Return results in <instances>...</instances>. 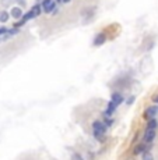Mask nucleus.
Here are the masks:
<instances>
[{
	"instance_id": "6ab92c4d",
	"label": "nucleus",
	"mask_w": 158,
	"mask_h": 160,
	"mask_svg": "<svg viewBox=\"0 0 158 160\" xmlns=\"http://www.w3.org/2000/svg\"><path fill=\"white\" fill-rule=\"evenodd\" d=\"M38 2H39V0H38Z\"/></svg>"
},
{
	"instance_id": "dca6fc26",
	"label": "nucleus",
	"mask_w": 158,
	"mask_h": 160,
	"mask_svg": "<svg viewBox=\"0 0 158 160\" xmlns=\"http://www.w3.org/2000/svg\"><path fill=\"white\" fill-rule=\"evenodd\" d=\"M154 102H157V103H158V96H155V97H154Z\"/></svg>"
},
{
	"instance_id": "f8f14e48",
	"label": "nucleus",
	"mask_w": 158,
	"mask_h": 160,
	"mask_svg": "<svg viewBox=\"0 0 158 160\" xmlns=\"http://www.w3.org/2000/svg\"><path fill=\"white\" fill-rule=\"evenodd\" d=\"M145 150V148L143 146V145H140V146H137L136 149H135V155H139V153H141V152H144Z\"/></svg>"
},
{
	"instance_id": "f257e3e1",
	"label": "nucleus",
	"mask_w": 158,
	"mask_h": 160,
	"mask_svg": "<svg viewBox=\"0 0 158 160\" xmlns=\"http://www.w3.org/2000/svg\"><path fill=\"white\" fill-rule=\"evenodd\" d=\"M92 129H94L95 138H97L98 141H101L104 137V134H105V131H106V125L104 123H101V121H95V123L92 124Z\"/></svg>"
},
{
	"instance_id": "423d86ee",
	"label": "nucleus",
	"mask_w": 158,
	"mask_h": 160,
	"mask_svg": "<svg viewBox=\"0 0 158 160\" xmlns=\"http://www.w3.org/2000/svg\"><path fill=\"white\" fill-rule=\"evenodd\" d=\"M10 14L13 16V18H21L23 17V10L20 7H13L10 11Z\"/></svg>"
},
{
	"instance_id": "f03ea898",
	"label": "nucleus",
	"mask_w": 158,
	"mask_h": 160,
	"mask_svg": "<svg viewBox=\"0 0 158 160\" xmlns=\"http://www.w3.org/2000/svg\"><path fill=\"white\" fill-rule=\"evenodd\" d=\"M154 138H155V129H153V128H147V131H145V134H144V142L145 144H150V142H153L154 141Z\"/></svg>"
},
{
	"instance_id": "6e6552de",
	"label": "nucleus",
	"mask_w": 158,
	"mask_h": 160,
	"mask_svg": "<svg viewBox=\"0 0 158 160\" xmlns=\"http://www.w3.org/2000/svg\"><path fill=\"white\" fill-rule=\"evenodd\" d=\"M8 18H10V16H8L7 11H2L0 13V22H7Z\"/></svg>"
},
{
	"instance_id": "4468645a",
	"label": "nucleus",
	"mask_w": 158,
	"mask_h": 160,
	"mask_svg": "<svg viewBox=\"0 0 158 160\" xmlns=\"http://www.w3.org/2000/svg\"><path fill=\"white\" fill-rule=\"evenodd\" d=\"M133 102H135V96H130L129 99H127V105H132Z\"/></svg>"
},
{
	"instance_id": "f3484780",
	"label": "nucleus",
	"mask_w": 158,
	"mask_h": 160,
	"mask_svg": "<svg viewBox=\"0 0 158 160\" xmlns=\"http://www.w3.org/2000/svg\"><path fill=\"white\" fill-rule=\"evenodd\" d=\"M62 2H63V3H69V2H70V0H62Z\"/></svg>"
},
{
	"instance_id": "2eb2a0df",
	"label": "nucleus",
	"mask_w": 158,
	"mask_h": 160,
	"mask_svg": "<svg viewBox=\"0 0 158 160\" xmlns=\"http://www.w3.org/2000/svg\"><path fill=\"white\" fill-rule=\"evenodd\" d=\"M143 158H144L145 160H147V159H151V158H153V156H151L150 153H144V156H143Z\"/></svg>"
},
{
	"instance_id": "9b49d317",
	"label": "nucleus",
	"mask_w": 158,
	"mask_h": 160,
	"mask_svg": "<svg viewBox=\"0 0 158 160\" xmlns=\"http://www.w3.org/2000/svg\"><path fill=\"white\" fill-rule=\"evenodd\" d=\"M32 11H34L35 17H38L41 14V4H35V7L32 8Z\"/></svg>"
},
{
	"instance_id": "39448f33",
	"label": "nucleus",
	"mask_w": 158,
	"mask_h": 160,
	"mask_svg": "<svg viewBox=\"0 0 158 160\" xmlns=\"http://www.w3.org/2000/svg\"><path fill=\"white\" fill-rule=\"evenodd\" d=\"M56 4H58V3H55V2H52V0H50V2L48 3V4L43 6L42 10L45 11V13H52V11L56 8Z\"/></svg>"
},
{
	"instance_id": "20e7f679",
	"label": "nucleus",
	"mask_w": 158,
	"mask_h": 160,
	"mask_svg": "<svg viewBox=\"0 0 158 160\" xmlns=\"http://www.w3.org/2000/svg\"><path fill=\"white\" fill-rule=\"evenodd\" d=\"M106 40V36H105V34H98L97 36H95V39H94V45L95 46H101L104 42Z\"/></svg>"
},
{
	"instance_id": "9d476101",
	"label": "nucleus",
	"mask_w": 158,
	"mask_h": 160,
	"mask_svg": "<svg viewBox=\"0 0 158 160\" xmlns=\"http://www.w3.org/2000/svg\"><path fill=\"white\" fill-rule=\"evenodd\" d=\"M157 125H158L157 120H154V118H150V121H148V124H147V128H153V129H155V128H157Z\"/></svg>"
},
{
	"instance_id": "1a4fd4ad",
	"label": "nucleus",
	"mask_w": 158,
	"mask_h": 160,
	"mask_svg": "<svg viewBox=\"0 0 158 160\" xmlns=\"http://www.w3.org/2000/svg\"><path fill=\"white\" fill-rule=\"evenodd\" d=\"M34 17H35V14H34V11H32V10H31V11H29V13H27V14H25V16H24V17H23V20H21V21H23L24 24H25L27 21H28V20L34 18Z\"/></svg>"
},
{
	"instance_id": "7ed1b4c3",
	"label": "nucleus",
	"mask_w": 158,
	"mask_h": 160,
	"mask_svg": "<svg viewBox=\"0 0 158 160\" xmlns=\"http://www.w3.org/2000/svg\"><path fill=\"white\" fill-rule=\"evenodd\" d=\"M158 113V107L157 106H151V107H148L147 110H145L144 113V117L145 118H154V115Z\"/></svg>"
},
{
	"instance_id": "a211bd4d",
	"label": "nucleus",
	"mask_w": 158,
	"mask_h": 160,
	"mask_svg": "<svg viewBox=\"0 0 158 160\" xmlns=\"http://www.w3.org/2000/svg\"><path fill=\"white\" fill-rule=\"evenodd\" d=\"M56 2H58V3H60V2H62V0H56Z\"/></svg>"
},
{
	"instance_id": "ddd939ff",
	"label": "nucleus",
	"mask_w": 158,
	"mask_h": 160,
	"mask_svg": "<svg viewBox=\"0 0 158 160\" xmlns=\"http://www.w3.org/2000/svg\"><path fill=\"white\" fill-rule=\"evenodd\" d=\"M6 32H7V28H6V26H2V28H0V35H4Z\"/></svg>"
},
{
	"instance_id": "0eeeda50",
	"label": "nucleus",
	"mask_w": 158,
	"mask_h": 160,
	"mask_svg": "<svg viewBox=\"0 0 158 160\" xmlns=\"http://www.w3.org/2000/svg\"><path fill=\"white\" fill-rule=\"evenodd\" d=\"M111 100H112L113 103H115V105L119 106L122 102H123V97H122L119 93H112V99H111Z\"/></svg>"
}]
</instances>
